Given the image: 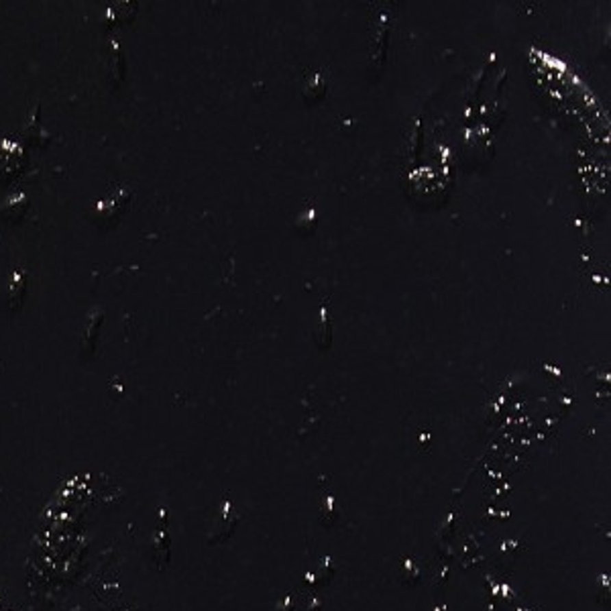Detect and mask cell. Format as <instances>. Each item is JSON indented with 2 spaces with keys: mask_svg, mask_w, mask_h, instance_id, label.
Returning a JSON list of instances; mask_svg holds the SVG:
<instances>
[{
  "mask_svg": "<svg viewBox=\"0 0 611 611\" xmlns=\"http://www.w3.org/2000/svg\"><path fill=\"white\" fill-rule=\"evenodd\" d=\"M238 520H240V516H238L236 510H232V503H230L229 499L223 501L221 508L214 512L212 522H210V526H208V540L219 542V540L229 538V536L234 532Z\"/></svg>",
  "mask_w": 611,
  "mask_h": 611,
  "instance_id": "6da1fadb",
  "label": "cell"
},
{
  "mask_svg": "<svg viewBox=\"0 0 611 611\" xmlns=\"http://www.w3.org/2000/svg\"><path fill=\"white\" fill-rule=\"evenodd\" d=\"M342 516V503L330 495V493H324L322 501H320V508H318V520L326 526V528H332Z\"/></svg>",
  "mask_w": 611,
  "mask_h": 611,
  "instance_id": "7a4b0ae2",
  "label": "cell"
},
{
  "mask_svg": "<svg viewBox=\"0 0 611 611\" xmlns=\"http://www.w3.org/2000/svg\"><path fill=\"white\" fill-rule=\"evenodd\" d=\"M395 577L401 585H418L422 581V566L416 558H401L395 569Z\"/></svg>",
  "mask_w": 611,
  "mask_h": 611,
  "instance_id": "3957f363",
  "label": "cell"
},
{
  "mask_svg": "<svg viewBox=\"0 0 611 611\" xmlns=\"http://www.w3.org/2000/svg\"><path fill=\"white\" fill-rule=\"evenodd\" d=\"M332 575H334V562H332L328 556H324V558H320L318 569H316V573L312 575V579L316 581L318 587H322V585H326V583L332 579Z\"/></svg>",
  "mask_w": 611,
  "mask_h": 611,
  "instance_id": "277c9868",
  "label": "cell"
},
{
  "mask_svg": "<svg viewBox=\"0 0 611 611\" xmlns=\"http://www.w3.org/2000/svg\"><path fill=\"white\" fill-rule=\"evenodd\" d=\"M432 611H447V608H445V606H436Z\"/></svg>",
  "mask_w": 611,
  "mask_h": 611,
  "instance_id": "5b68a950",
  "label": "cell"
}]
</instances>
